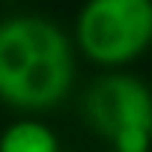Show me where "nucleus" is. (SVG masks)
I'll use <instances>...</instances> for the list:
<instances>
[{"label":"nucleus","instance_id":"nucleus-2","mask_svg":"<svg viewBox=\"0 0 152 152\" xmlns=\"http://www.w3.org/2000/svg\"><path fill=\"white\" fill-rule=\"evenodd\" d=\"M75 42L90 63L119 72L152 45V0H87L75 18Z\"/></svg>","mask_w":152,"mask_h":152},{"label":"nucleus","instance_id":"nucleus-3","mask_svg":"<svg viewBox=\"0 0 152 152\" xmlns=\"http://www.w3.org/2000/svg\"><path fill=\"white\" fill-rule=\"evenodd\" d=\"M84 116L110 143V152L152 149V90L128 72H107L87 90Z\"/></svg>","mask_w":152,"mask_h":152},{"label":"nucleus","instance_id":"nucleus-1","mask_svg":"<svg viewBox=\"0 0 152 152\" xmlns=\"http://www.w3.org/2000/svg\"><path fill=\"white\" fill-rule=\"evenodd\" d=\"M75 84V48L60 24L42 15L0 21V102L39 113L57 107Z\"/></svg>","mask_w":152,"mask_h":152},{"label":"nucleus","instance_id":"nucleus-4","mask_svg":"<svg viewBox=\"0 0 152 152\" xmlns=\"http://www.w3.org/2000/svg\"><path fill=\"white\" fill-rule=\"evenodd\" d=\"M0 152H60V140L42 119L18 116L0 131Z\"/></svg>","mask_w":152,"mask_h":152}]
</instances>
